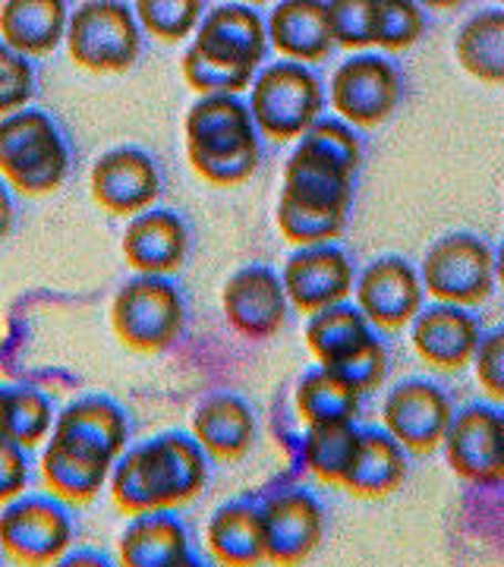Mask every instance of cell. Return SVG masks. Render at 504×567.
Segmentation results:
<instances>
[{
    "mask_svg": "<svg viewBox=\"0 0 504 567\" xmlns=\"http://www.w3.org/2000/svg\"><path fill=\"white\" fill-rule=\"evenodd\" d=\"M284 297L302 316H312L319 309L335 303H347L353 293V262L338 244L300 246L284 259L278 271Z\"/></svg>",
    "mask_w": 504,
    "mask_h": 567,
    "instance_id": "17",
    "label": "cell"
},
{
    "mask_svg": "<svg viewBox=\"0 0 504 567\" xmlns=\"http://www.w3.org/2000/svg\"><path fill=\"white\" fill-rule=\"evenodd\" d=\"M410 473V457L382 425H360V439H357V451L353 461L343 473L341 486L347 495L353 498H388L403 486Z\"/></svg>",
    "mask_w": 504,
    "mask_h": 567,
    "instance_id": "26",
    "label": "cell"
},
{
    "mask_svg": "<svg viewBox=\"0 0 504 567\" xmlns=\"http://www.w3.org/2000/svg\"><path fill=\"white\" fill-rule=\"evenodd\" d=\"M39 89L35 63L0 41V117L29 107Z\"/></svg>",
    "mask_w": 504,
    "mask_h": 567,
    "instance_id": "37",
    "label": "cell"
},
{
    "mask_svg": "<svg viewBox=\"0 0 504 567\" xmlns=\"http://www.w3.org/2000/svg\"><path fill=\"white\" fill-rule=\"evenodd\" d=\"M425 35V10L413 0H376L372 48L407 51Z\"/></svg>",
    "mask_w": 504,
    "mask_h": 567,
    "instance_id": "35",
    "label": "cell"
},
{
    "mask_svg": "<svg viewBox=\"0 0 504 567\" xmlns=\"http://www.w3.org/2000/svg\"><path fill=\"white\" fill-rule=\"evenodd\" d=\"M189 435L199 442V447L208 457H215V461H240L256 445L259 423H256L253 406L246 404L240 394H234V391H212L193 410Z\"/></svg>",
    "mask_w": 504,
    "mask_h": 567,
    "instance_id": "22",
    "label": "cell"
},
{
    "mask_svg": "<svg viewBox=\"0 0 504 567\" xmlns=\"http://www.w3.org/2000/svg\"><path fill=\"white\" fill-rule=\"evenodd\" d=\"M121 252L136 275L171 278L189 256V227L174 208H148L126 221Z\"/></svg>",
    "mask_w": 504,
    "mask_h": 567,
    "instance_id": "20",
    "label": "cell"
},
{
    "mask_svg": "<svg viewBox=\"0 0 504 567\" xmlns=\"http://www.w3.org/2000/svg\"><path fill=\"white\" fill-rule=\"evenodd\" d=\"M454 58L473 80L485 85L504 82V10L485 7L466 17L454 39Z\"/></svg>",
    "mask_w": 504,
    "mask_h": 567,
    "instance_id": "31",
    "label": "cell"
},
{
    "mask_svg": "<svg viewBox=\"0 0 504 567\" xmlns=\"http://www.w3.org/2000/svg\"><path fill=\"white\" fill-rule=\"evenodd\" d=\"M363 140L353 126L325 114L302 133L284 162L275 224L294 249L335 244L347 230Z\"/></svg>",
    "mask_w": 504,
    "mask_h": 567,
    "instance_id": "1",
    "label": "cell"
},
{
    "mask_svg": "<svg viewBox=\"0 0 504 567\" xmlns=\"http://www.w3.org/2000/svg\"><path fill=\"white\" fill-rule=\"evenodd\" d=\"M0 442H3V439H0Z\"/></svg>",
    "mask_w": 504,
    "mask_h": 567,
    "instance_id": "44",
    "label": "cell"
},
{
    "mask_svg": "<svg viewBox=\"0 0 504 567\" xmlns=\"http://www.w3.org/2000/svg\"><path fill=\"white\" fill-rule=\"evenodd\" d=\"M51 435L117 461V454L130 445V413L107 394H80L58 410Z\"/></svg>",
    "mask_w": 504,
    "mask_h": 567,
    "instance_id": "25",
    "label": "cell"
},
{
    "mask_svg": "<svg viewBox=\"0 0 504 567\" xmlns=\"http://www.w3.org/2000/svg\"><path fill=\"white\" fill-rule=\"evenodd\" d=\"M193 551L177 511L133 514L117 536V567H174Z\"/></svg>",
    "mask_w": 504,
    "mask_h": 567,
    "instance_id": "27",
    "label": "cell"
},
{
    "mask_svg": "<svg viewBox=\"0 0 504 567\" xmlns=\"http://www.w3.org/2000/svg\"><path fill=\"white\" fill-rule=\"evenodd\" d=\"M473 375H476V385L483 388L485 398L492 404L502 406L504 401V331L502 328H492L483 331L480 344L473 350Z\"/></svg>",
    "mask_w": 504,
    "mask_h": 567,
    "instance_id": "39",
    "label": "cell"
},
{
    "mask_svg": "<svg viewBox=\"0 0 504 567\" xmlns=\"http://www.w3.org/2000/svg\"><path fill=\"white\" fill-rule=\"evenodd\" d=\"M420 284L432 303L473 306L492 300L498 284V256L495 246L470 230H451L423 252Z\"/></svg>",
    "mask_w": 504,
    "mask_h": 567,
    "instance_id": "7",
    "label": "cell"
},
{
    "mask_svg": "<svg viewBox=\"0 0 504 567\" xmlns=\"http://www.w3.org/2000/svg\"><path fill=\"white\" fill-rule=\"evenodd\" d=\"M133 13L145 35H152L162 44H181L196 35L205 3L202 0H140L133 3Z\"/></svg>",
    "mask_w": 504,
    "mask_h": 567,
    "instance_id": "34",
    "label": "cell"
},
{
    "mask_svg": "<svg viewBox=\"0 0 504 567\" xmlns=\"http://www.w3.org/2000/svg\"><path fill=\"white\" fill-rule=\"evenodd\" d=\"M294 404L306 425L357 423V413L363 404V394L350 388L325 365H312L297 379Z\"/></svg>",
    "mask_w": 504,
    "mask_h": 567,
    "instance_id": "32",
    "label": "cell"
},
{
    "mask_svg": "<svg viewBox=\"0 0 504 567\" xmlns=\"http://www.w3.org/2000/svg\"><path fill=\"white\" fill-rule=\"evenodd\" d=\"M66 20L63 0H7L0 3V41L29 61L44 58L63 44Z\"/></svg>",
    "mask_w": 504,
    "mask_h": 567,
    "instance_id": "28",
    "label": "cell"
},
{
    "mask_svg": "<svg viewBox=\"0 0 504 567\" xmlns=\"http://www.w3.org/2000/svg\"><path fill=\"white\" fill-rule=\"evenodd\" d=\"M268 48L278 51V61L322 63L335 51L328 3L322 0H281L268 10L265 20Z\"/></svg>",
    "mask_w": 504,
    "mask_h": 567,
    "instance_id": "21",
    "label": "cell"
},
{
    "mask_svg": "<svg viewBox=\"0 0 504 567\" xmlns=\"http://www.w3.org/2000/svg\"><path fill=\"white\" fill-rule=\"evenodd\" d=\"M89 189L99 208L117 218H136L155 208L162 196L158 162L140 145H117L101 152L89 171Z\"/></svg>",
    "mask_w": 504,
    "mask_h": 567,
    "instance_id": "16",
    "label": "cell"
},
{
    "mask_svg": "<svg viewBox=\"0 0 504 567\" xmlns=\"http://www.w3.org/2000/svg\"><path fill=\"white\" fill-rule=\"evenodd\" d=\"M73 171L70 140L35 104L0 117V181L20 196H51Z\"/></svg>",
    "mask_w": 504,
    "mask_h": 567,
    "instance_id": "5",
    "label": "cell"
},
{
    "mask_svg": "<svg viewBox=\"0 0 504 567\" xmlns=\"http://www.w3.org/2000/svg\"><path fill=\"white\" fill-rule=\"evenodd\" d=\"M17 227V199H13V189L0 181V246L10 240Z\"/></svg>",
    "mask_w": 504,
    "mask_h": 567,
    "instance_id": "42",
    "label": "cell"
},
{
    "mask_svg": "<svg viewBox=\"0 0 504 567\" xmlns=\"http://www.w3.org/2000/svg\"><path fill=\"white\" fill-rule=\"evenodd\" d=\"M249 117L259 136L271 142H297L325 117V85L312 66L290 61L265 63L249 82Z\"/></svg>",
    "mask_w": 504,
    "mask_h": 567,
    "instance_id": "6",
    "label": "cell"
},
{
    "mask_svg": "<svg viewBox=\"0 0 504 567\" xmlns=\"http://www.w3.org/2000/svg\"><path fill=\"white\" fill-rule=\"evenodd\" d=\"M268 35L259 10L246 3H215L202 13L199 29L183 48L186 85L205 95H240L265 66Z\"/></svg>",
    "mask_w": 504,
    "mask_h": 567,
    "instance_id": "3",
    "label": "cell"
},
{
    "mask_svg": "<svg viewBox=\"0 0 504 567\" xmlns=\"http://www.w3.org/2000/svg\"><path fill=\"white\" fill-rule=\"evenodd\" d=\"M328 22L335 48H347L360 54L372 48L376 32V0H331L328 3Z\"/></svg>",
    "mask_w": 504,
    "mask_h": 567,
    "instance_id": "36",
    "label": "cell"
},
{
    "mask_svg": "<svg viewBox=\"0 0 504 567\" xmlns=\"http://www.w3.org/2000/svg\"><path fill=\"white\" fill-rule=\"evenodd\" d=\"M76 546L73 507L48 492H25L0 507V555L20 567H51Z\"/></svg>",
    "mask_w": 504,
    "mask_h": 567,
    "instance_id": "11",
    "label": "cell"
},
{
    "mask_svg": "<svg viewBox=\"0 0 504 567\" xmlns=\"http://www.w3.org/2000/svg\"><path fill=\"white\" fill-rule=\"evenodd\" d=\"M111 328L136 353H162L183 338L186 303L171 278L133 275L111 300Z\"/></svg>",
    "mask_w": 504,
    "mask_h": 567,
    "instance_id": "8",
    "label": "cell"
},
{
    "mask_svg": "<svg viewBox=\"0 0 504 567\" xmlns=\"http://www.w3.org/2000/svg\"><path fill=\"white\" fill-rule=\"evenodd\" d=\"M483 322L473 309L448 303H429L410 322V341L420 360L439 372H461L473 360L483 338Z\"/></svg>",
    "mask_w": 504,
    "mask_h": 567,
    "instance_id": "19",
    "label": "cell"
},
{
    "mask_svg": "<svg viewBox=\"0 0 504 567\" xmlns=\"http://www.w3.org/2000/svg\"><path fill=\"white\" fill-rule=\"evenodd\" d=\"M174 567H212V565H208V561H205L202 555H196V551H189V555H186L183 561H177V565H174Z\"/></svg>",
    "mask_w": 504,
    "mask_h": 567,
    "instance_id": "43",
    "label": "cell"
},
{
    "mask_svg": "<svg viewBox=\"0 0 504 567\" xmlns=\"http://www.w3.org/2000/svg\"><path fill=\"white\" fill-rule=\"evenodd\" d=\"M403 89H407V80H403L401 66L388 54L360 51L335 66L328 80V92H325V104H331L335 117L347 126L372 130L394 117V111L403 102Z\"/></svg>",
    "mask_w": 504,
    "mask_h": 567,
    "instance_id": "10",
    "label": "cell"
},
{
    "mask_svg": "<svg viewBox=\"0 0 504 567\" xmlns=\"http://www.w3.org/2000/svg\"><path fill=\"white\" fill-rule=\"evenodd\" d=\"M454 401L439 382L410 375L388 388L382 401V429L407 454L439 451L451 423Z\"/></svg>",
    "mask_w": 504,
    "mask_h": 567,
    "instance_id": "14",
    "label": "cell"
},
{
    "mask_svg": "<svg viewBox=\"0 0 504 567\" xmlns=\"http://www.w3.org/2000/svg\"><path fill=\"white\" fill-rule=\"evenodd\" d=\"M372 334H376V328L366 322L363 312L350 303V300L312 312V316L306 319V328H302V338H306L309 353H312V357L319 360V365H325V369L343 363V360H347L353 350H360Z\"/></svg>",
    "mask_w": 504,
    "mask_h": 567,
    "instance_id": "30",
    "label": "cell"
},
{
    "mask_svg": "<svg viewBox=\"0 0 504 567\" xmlns=\"http://www.w3.org/2000/svg\"><path fill=\"white\" fill-rule=\"evenodd\" d=\"M63 44L70 61L89 73H126L142 54V29L133 3L85 0L70 10Z\"/></svg>",
    "mask_w": 504,
    "mask_h": 567,
    "instance_id": "9",
    "label": "cell"
},
{
    "mask_svg": "<svg viewBox=\"0 0 504 567\" xmlns=\"http://www.w3.org/2000/svg\"><path fill=\"white\" fill-rule=\"evenodd\" d=\"M54 420H58V406L48 391H41L39 385H22V382H13V385L0 382V439L3 442H13L32 454L51 439Z\"/></svg>",
    "mask_w": 504,
    "mask_h": 567,
    "instance_id": "29",
    "label": "cell"
},
{
    "mask_svg": "<svg viewBox=\"0 0 504 567\" xmlns=\"http://www.w3.org/2000/svg\"><path fill=\"white\" fill-rule=\"evenodd\" d=\"M205 548L218 567H263L265 533L259 498L237 495L215 507L205 520Z\"/></svg>",
    "mask_w": 504,
    "mask_h": 567,
    "instance_id": "24",
    "label": "cell"
},
{
    "mask_svg": "<svg viewBox=\"0 0 504 567\" xmlns=\"http://www.w3.org/2000/svg\"><path fill=\"white\" fill-rule=\"evenodd\" d=\"M504 416L492 401H473L451 413L439 451L464 483L495 486L504 476Z\"/></svg>",
    "mask_w": 504,
    "mask_h": 567,
    "instance_id": "13",
    "label": "cell"
},
{
    "mask_svg": "<svg viewBox=\"0 0 504 567\" xmlns=\"http://www.w3.org/2000/svg\"><path fill=\"white\" fill-rule=\"evenodd\" d=\"M265 533V561L275 567H300L309 561L328 533V511L316 492L284 486L259 498Z\"/></svg>",
    "mask_w": 504,
    "mask_h": 567,
    "instance_id": "12",
    "label": "cell"
},
{
    "mask_svg": "<svg viewBox=\"0 0 504 567\" xmlns=\"http://www.w3.org/2000/svg\"><path fill=\"white\" fill-rule=\"evenodd\" d=\"M353 306L376 331H398L425 306L416 265L403 256H379L353 278Z\"/></svg>",
    "mask_w": 504,
    "mask_h": 567,
    "instance_id": "15",
    "label": "cell"
},
{
    "mask_svg": "<svg viewBox=\"0 0 504 567\" xmlns=\"http://www.w3.org/2000/svg\"><path fill=\"white\" fill-rule=\"evenodd\" d=\"M186 162L212 186H240L263 164V136L240 95H205L183 117Z\"/></svg>",
    "mask_w": 504,
    "mask_h": 567,
    "instance_id": "4",
    "label": "cell"
},
{
    "mask_svg": "<svg viewBox=\"0 0 504 567\" xmlns=\"http://www.w3.org/2000/svg\"><path fill=\"white\" fill-rule=\"evenodd\" d=\"M51 567H117L111 555H104L101 548L92 546H73L66 555H61Z\"/></svg>",
    "mask_w": 504,
    "mask_h": 567,
    "instance_id": "41",
    "label": "cell"
},
{
    "mask_svg": "<svg viewBox=\"0 0 504 567\" xmlns=\"http://www.w3.org/2000/svg\"><path fill=\"white\" fill-rule=\"evenodd\" d=\"M32 483V457L13 442H0V507L17 502Z\"/></svg>",
    "mask_w": 504,
    "mask_h": 567,
    "instance_id": "40",
    "label": "cell"
},
{
    "mask_svg": "<svg viewBox=\"0 0 504 567\" xmlns=\"http://www.w3.org/2000/svg\"><path fill=\"white\" fill-rule=\"evenodd\" d=\"M388 365H391L388 347H384L379 331H376L360 350H353L343 363L331 365L328 372H335L338 379H343L350 388H357L360 394H369V391H376L384 382Z\"/></svg>",
    "mask_w": 504,
    "mask_h": 567,
    "instance_id": "38",
    "label": "cell"
},
{
    "mask_svg": "<svg viewBox=\"0 0 504 567\" xmlns=\"http://www.w3.org/2000/svg\"><path fill=\"white\" fill-rule=\"evenodd\" d=\"M360 439L357 423H331V425H306L302 435V461L316 480L328 486H341L343 473L353 461Z\"/></svg>",
    "mask_w": 504,
    "mask_h": 567,
    "instance_id": "33",
    "label": "cell"
},
{
    "mask_svg": "<svg viewBox=\"0 0 504 567\" xmlns=\"http://www.w3.org/2000/svg\"><path fill=\"white\" fill-rule=\"evenodd\" d=\"M107 457H101L89 447L73 445L66 439L51 435L39 454V473L44 492L61 498L63 505H89L107 488V473H111Z\"/></svg>",
    "mask_w": 504,
    "mask_h": 567,
    "instance_id": "23",
    "label": "cell"
},
{
    "mask_svg": "<svg viewBox=\"0 0 504 567\" xmlns=\"http://www.w3.org/2000/svg\"><path fill=\"white\" fill-rule=\"evenodd\" d=\"M212 476V457L199 442L183 432L167 429L152 439L130 442L117 454L107 473V488L123 514L145 511H177L196 502Z\"/></svg>",
    "mask_w": 504,
    "mask_h": 567,
    "instance_id": "2",
    "label": "cell"
},
{
    "mask_svg": "<svg viewBox=\"0 0 504 567\" xmlns=\"http://www.w3.org/2000/svg\"><path fill=\"white\" fill-rule=\"evenodd\" d=\"M287 297L271 265H240L222 287V312L246 341H268L287 322Z\"/></svg>",
    "mask_w": 504,
    "mask_h": 567,
    "instance_id": "18",
    "label": "cell"
}]
</instances>
